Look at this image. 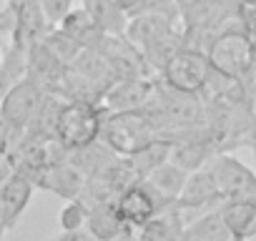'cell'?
<instances>
[{
    "label": "cell",
    "mask_w": 256,
    "mask_h": 241,
    "mask_svg": "<svg viewBox=\"0 0 256 241\" xmlns=\"http://www.w3.org/2000/svg\"><path fill=\"white\" fill-rule=\"evenodd\" d=\"M88 206L80 201V198H76V201H68L63 208H60V214H58V224H60V231L63 234H70V231H83L86 228V224H88Z\"/></svg>",
    "instance_id": "7402d4cb"
},
{
    "label": "cell",
    "mask_w": 256,
    "mask_h": 241,
    "mask_svg": "<svg viewBox=\"0 0 256 241\" xmlns=\"http://www.w3.org/2000/svg\"><path fill=\"white\" fill-rule=\"evenodd\" d=\"M188 176H191V174H186V171H181L178 166H174L171 161H166V164L158 166L144 184L161 198V204H164L168 211H174L176 204H178V198H181V194H184V188H186Z\"/></svg>",
    "instance_id": "4fadbf2b"
},
{
    "label": "cell",
    "mask_w": 256,
    "mask_h": 241,
    "mask_svg": "<svg viewBox=\"0 0 256 241\" xmlns=\"http://www.w3.org/2000/svg\"><path fill=\"white\" fill-rule=\"evenodd\" d=\"M26 73H28V50L10 43L3 56V63H0V103L10 93L13 86H18L26 78Z\"/></svg>",
    "instance_id": "ac0fdd59"
},
{
    "label": "cell",
    "mask_w": 256,
    "mask_h": 241,
    "mask_svg": "<svg viewBox=\"0 0 256 241\" xmlns=\"http://www.w3.org/2000/svg\"><path fill=\"white\" fill-rule=\"evenodd\" d=\"M43 98H46V90L38 83H33L30 78H23L3 98V103H0V120H3L6 128L16 138L26 136V131L30 128V124H33V118H36Z\"/></svg>",
    "instance_id": "5b68a950"
},
{
    "label": "cell",
    "mask_w": 256,
    "mask_h": 241,
    "mask_svg": "<svg viewBox=\"0 0 256 241\" xmlns=\"http://www.w3.org/2000/svg\"><path fill=\"white\" fill-rule=\"evenodd\" d=\"M218 216L234 238L248 241L256 236V204L254 201H224L218 206Z\"/></svg>",
    "instance_id": "9a60e30c"
},
{
    "label": "cell",
    "mask_w": 256,
    "mask_h": 241,
    "mask_svg": "<svg viewBox=\"0 0 256 241\" xmlns=\"http://www.w3.org/2000/svg\"><path fill=\"white\" fill-rule=\"evenodd\" d=\"M221 204L224 201L218 196L216 181H214V176H211V171L206 166V168H201V171H196V174L188 176L186 188H184L176 208L181 214L184 211H206V214H211V211H218Z\"/></svg>",
    "instance_id": "30bf717a"
},
{
    "label": "cell",
    "mask_w": 256,
    "mask_h": 241,
    "mask_svg": "<svg viewBox=\"0 0 256 241\" xmlns=\"http://www.w3.org/2000/svg\"><path fill=\"white\" fill-rule=\"evenodd\" d=\"M184 234V221H181V211L174 208L168 214L156 216L154 221H148L144 228H138L136 241H178Z\"/></svg>",
    "instance_id": "d6986e66"
},
{
    "label": "cell",
    "mask_w": 256,
    "mask_h": 241,
    "mask_svg": "<svg viewBox=\"0 0 256 241\" xmlns=\"http://www.w3.org/2000/svg\"><path fill=\"white\" fill-rule=\"evenodd\" d=\"M33 191H36V186L18 174H10L3 184H0V216H3L8 231L18 226L20 216L30 206Z\"/></svg>",
    "instance_id": "8fae6325"
},
{
    "label": "cell",
    "mask_w": 256,
    "mask_h": 241,
    "mask_svg": "<svg viewBox=\"0 0 256 241\" xmlns=\"http://www.w3.org/2000/svg\"><path fill=\"white\" fill-rule=\"evenodd\" d=\"M86 231L96 238V241H118L120 236H128L131 228H128L116 208V201H103L90 206L88 211V224Z\"/></svg>",
    "instance_id": "7c38bea8"
},
{
    "label": "cell",
    "mask_w": 256,
    "mask_h": 241,
    "mask_svg": "<svg viewBox=\"0 0 256 241\" xmlns=\"http://www.w3.org/2000/svg\"><path fill=\"white\" fill-rule=\"evenodd\" d=\"M171 156V146L161 138H156L148 148H144L141 154H136L134 158H128V164H131V168L136 171L138 181H146L158 166H164Z\"/></svg>",
    "instance_id": "44dd1931"
},
{
    "label": "cell",
    "mask_w": 256,
    "mask_h": 241,
    "mask_svg": "<svg viewBox=\"0 0 256 241\" xmlns=\"http://www.w3.org/2000/svg\"><path fill=\"white\" fill-rule=\"evenodd\" d=\"M178 20L181 13L178 8H168V10H146L141 16H134L128 20L126 28V40L136 46L141 53L146 48H151L154 43H158L161 38H166L168 33L178 30Z\"/></svg>",
    "instance_id": "ba28073f"
},
{
    "label": "cell",
    "mask_w": 256,
    "mask_h": 241,
    "mask_svg": "<svg viewBox=\"0 0 256 241\" xmlns=\"http://www.w3.org/2000/svg\"><path fill=\"white\" fill-rule=\"evenodd\" d=\"M48 241H96V238L83 228V231H70V234H63V231H60L58 236H53V238H48Z\"/></svg>",
    "instance_id": "4316f807"
},
{
    "label": "cell",
    "mask_w": 256,
    "mask_h": 241,
    "mask_svg": "<svg viewBox=\"0 0 256 241\" xmlns=\"http://www.w3.org/2000/svg\"><path fill=\"white\" fill-rule=\"evenodd\" d=\"M110 3H113L118 10H123V13L128 16V20H131L134 16H138L141 8H144V0H110Z\"/></svg>",
    "instance_id": "d4e9b609"
},
{
    "label": "cell",
    "mask_w": 256,
    "mask_h": 241,
    "mask_svg": "<svg viewBox=\"0 0 256 241\" xmlns=\"http://www.w3.org/2000/svg\"><path fill=\"white\" fill-rule=\"evenodd\" d=\"M8 234V226H6V221H3V216H0V241H3V236Z\"/></svg>",
    "instance_id": "f1b7e54d"
},
{
    "label": "cell",
    "mask_w": 256,
    "mask_h": 241,
    "mask_svg": "<svg viewBox=\"0 0 256 241\" xmlns=\"http://www.w3.org/2000/svg\"><path fill=\"white\" fill-rule=\"evenodd\" d=\"M236 20L241 23V33L256 46V0H241L236 8Z\"/></svg>",
    "instance_id": "cb8c5ba5"
},
{
    "label": "cell",
    "mask_w": 256,
    "mask_h": 241,
    "mask_svg": "<svg viewBox=\"0 0 256 241\" xmlns=\"http://www.w3.org/2000/svg\"><path fill=\"white\" fill-rule=\"evenodd\" d=\"M96 23V28L108 38H123L128 28V16L118 10L110 0H83L80 6Z\"/></svg>",
    "instance_id": "2e32d148"
},
{
    "label": "cell",
    "mask_w": 256,
    "mask_h": 241,
    "mask_svg": "<svg viewBox=\"0 0 256 241\" xmlns=\"http://www.w3.org/2000/svg\"><path fill=\"white\" fill-rule=\"evenodd\" d=\"M40 13L50 28H58V23L73 10V0H38Z\"/></svg>",
    "instance_id": "603a6c76"
},
{
    "label": "cell",
    "mask_w": 256,
    "mask_h": 241,
    "mask_svg": "<svg viewBox=\"0 0 256 241\" xmlns=\"http://www.w3.org/2000/svg\"><path fill=\"white\" fill-rule=\"evenodd\" d=\"M156 138L158 131L144 110H123V113H106L98 141L118 158H134L136 154L148 148Z\"/></svg>",
    "instance_id": "7a4b0ae2"
},
{
    "label": "cell",
    "mask_w": 256,
    "mask_h": 241,
    "mask_svg": "<svg viewBox=\"0 0 256 241\" xmlns=\"http://www.w3.org/2000/svg\"><path fill=\"white\" fill-rule=\"evenodd\" d=\"M106 108L100 103H63L58 116L56 141L66 151H78L98 144Z\"/></svg>",
    "instance_id": "3957f363"
},
{
    "label": "cell",
    "mask_w": 256,
    "mask_h": 241,
    "mask_svg": "<svg viewBox=\"0 0 256 241\" xmlns=\"http://www.w3.org/2000/svg\"><path fill=\"white\" fill-rule=\"evenodd\" d=\"M58 30L63 36H68L73 43H78L80 48H96L106 36L96 28L93 18L83 10V8H73L60 23H58Z\"/></svg>",
    "instance_id": "e0dca14e"
},
{
    "label": "cell",
    "mask_w": 256,
    "mask_h": 241,
    "mask_svg": "<svg viewBox=\"0 0 256 241\" xmlns=\"http://www.w3.org/2000/svg\"><path fill=\"white\" fill-rule=\"evenodd\" d=\"M168 8H178V0H144L141 13H146V10H168Z\"/></svg>",
    "instance_id": "484cf974"
},
{
    "label": "cell",
    "mask_w": 256,
    "mask_h": 241,
    "mask_svg": "<svg viewBox=\"0 0 256 241\" xmlns=\"http://www.w3.org/2000/svg\"><path fill=\"white\" fill-rule=\"evenodd\" d=\"M248 106H251V110H254V116H256V90H251V96H248Z\"/></svg>",
    "instance_id": "83f0119b"
},
{
    "label": "cell",
    "mask_w": 256,
    "mask_h": 241,
    "mask_svg": "<svg viewBox=\"0 0 256 241\" xmlns=\"http://www.w3.org/2000/svg\"><path fill=\"white\" fill-rule=\"evenodd\" d=\"M154 83L151 78H136V80H120L113 83L106 93L100 106L106 108V113H123V110H141L151 93H154Z\"/></svg>",
    "instance_id": "9c48e42d"
},
{
    "label": "cell",
    "mask_w": 256,
    "mask_h": 241,
    "mask_svg": "<svg viewBox=\"0 0 256 241\" xmlns=\"http://www.w3.org/2000/svg\"><path fill=\"white\" fill-rule=\"evenodd\" d=\"M206 56L216 73L241 80V83L248 78L251 68L256 66V46L241 33V28L218 30V36L211 40Z\"/></svg>",
    "instance_id": "277c9868"
},
{
    "label": "cell",
    "mask_w": 256,
    "mask_h": 241,
    "mask_svg": "<svg viewBox=\"0 0 256 241\" xmlns=\"http://www.w3.org/2000/svg\"><path fill=\"white\" fill-rule=\"evenodd\" d=\"M83 186H86V178L68 161H60V164H53L46 171V176L40 178V184L36 188L50 191V194L60 196L63 201H76V198H80Z\"/></svg>",
    "instance_id": "5bb4252c"
},
{
    "label": "cell",
    "mask_w": 256,
    "mask_h": 241,
    "mask_svg": "<svg viewBox=\"0 0 256 241\" xmlns=\"http://www.w3.org/2000/svg\"><path fill=\"white\" fill-rule=\"evenodd\" d=\"M141 110L151 118V124L156 126L158 136L208 126L206 100L201 98V93H184V90L168 88L158 78L154 83V93H151L148 103Z\"/></svg>",
    "instance_id": "6da1fadb"
},
{
    "label": "cell",
    "mask_w": 256,
    "mask_h": 241,
    "mask_svg": "<svg viewBox=\"0 0 256 241\" xmlns=\"http://www.w3.org/2000/svg\"><path fill=\"white\" fill-rule=\"evenodd\" d=\"M208 73H211L208 56L196 48H184L181 53H176L168 60V66L161 70L158 80L164 86L184 90V93H201L208 80Z\"/></svg>",
    "instance_id": "8992f818"
},
{
    "label": "cell",
    "mask_w": 256,
    "mask_h": 241,
    "mask_svg": "<svg viewBox=\"0 0 256 241\" xmlns=\"http://www.w3.org/2000/svg\"><path fill=\"white\" fill-rule=\"evenodd\" d=\"M231 234L226 231L218 211L211 214H201L194 224L184 226V234L178 241H228Z\"/></svg>",
    "instance_id": "ffe728a7"
},
{
    "label": "cell",
    "mask_w": 256,
    "mask_h": 241,
    "mask_svg": "<svg viewBox=\"0 0 256 241\" xmlns=\"http://www.w3.org/2000/svg\"><path fill=\"white\" fill-rule=\"evenodd\" d=\"M116 208L123 218V224L131 228V231H138L144 228L148 221H154L156 216L161 214H168V208L161 204V198L141 181V184H134L131 188H126L118 198H116Z\"/></svg>",
    "instance_id": "52a82bcc"
}]
</instances>
